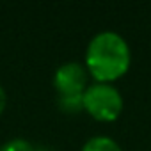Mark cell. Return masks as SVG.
I'll use <instances>...</instances> for the list:
<instances>
[{"mask_svg": "<svg viewBox=\"0 0 151 151\" xmlns=\"http://www.w3.org/2000/svg\"><path fill=\"white\" fill-rule=\"evenodd\" d=\"M0 151H36V147L25 139H11L0 146Z\"/></svg>", "mask_w": 151, "mask_h": 151, "instance_id": "8992f818", "label": "cell"}, {"mask_svg": "<svg viewBox=\"0 0 151 151\" xmlns=\"http://www.w3.org/2000/svg\"><path fill=\"white\" fill-rule=\"evenodd\" d=\"M132 62V52L126 39L114 32H98L86 50V69L94 82L112 84L128 71Z\"/></svg>", "mask_w": 151, "mask_h": 151, "instance_id": "6da1fadb", "label": "cell"}, {"mask_svg": "<svg viewBox=\"0 0 151 151\" xmlns=\"http://www.w3.org/2000/svg\"><path fill=\"white\" fill-rule=\"evenodd\" d=\"M6 105H7V94H6L4 87L0 86V114L6 110Z\"/></svg>", "mask_w": 151, "mask_h": 151, "instance_id": "52a82bcc", "label": "cell"}, {"mask_svg": "<svg viewBox=\"0 0 151 151\" xmlns=\"http://www.w3.org/2000/svg\"><path fill=\"white\" fill-rule=\"evenodd\" d=\"M84 94L80 96H59L57 98V103H59V109L64 112V114H78L84 110Z\"/></svg>", "mask_w": 151, "mask_h": 151, "instance_id": "5b68a950", "label": "cell"}, {"mask_svg": "<svg viewBox=\"0 0 151 151\" xmlns=\"http://www.w3.org/2000/svg\"><path fill=\"white\" fill-rule=\"evenodd\" d=\"M82 151H123V149L114 139L105 137V135H96V137H91L84 144Z\"/></svg>", "mask_w": 151, "mask_h": 151, "instance_id": "277c9868", "label": "cell"}, {"mask_svg": "<svg viewBox=\"0 0 151 151\" xmlns=\"http://www.w3.org/2000/svg\"><path fill=\"white\" fill-rule=\"evenodd\" d=\"M84 110L101 123L116 121L123 112V96L112 84L93 82L84 91Z\"/></svg>", "mask_w": 151, "mask_h": 151, "instance_id": "7a4b0ae2", "label": "cell"}, {"mask_svg": "<svg viewBox=\"0 0 151 151\" xmlns=\"http://www.w3.org/2000/svg\"><path fill=\"white\" fill-rule=\"evenodd\" d=\"M53 86L59 96H80L87 89V69L80 62H64L53 73Z\"/></svg>", "mask_w": 151, "mask_h": 151, "instance_id": "3957f363", "label": "cell"}]
</instances>
